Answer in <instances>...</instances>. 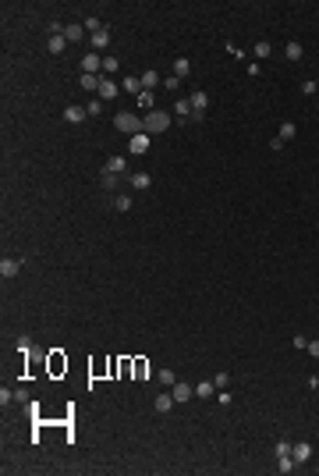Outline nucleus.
<instances>
[{"mask_svg": "<svg viewBox=\"0 0 319 476\" xmlns=\"http://www.w3.org/2000/svg\"><path fill=\"white\" fill-rule=\"evenodd\" d=\"M316 86H319V82H316Z\"/></svg>", "mask_w": 319, "mask_h": 476, "instance_id": "obj_40", "label": "nucleus"}, {"mask_svg": "<svg viewBox=\"0 0 319 476\" xmlns=\"http://www.w3.org/2000/svg\"><path fill=\"white\" fill-rule=\"evenodd\" d=\"M280 455H291V444H288V441H276V458H280Z\"/></svg>", "mask_w": 319, "mask_h": 476, "instance_id": "obj_37", "label": "nucleus"}, {"mask_svg": "<svg viewBox=\"0 0 319 476\" xmlns=\"http://www.w3.org/2000/svg\"><path fill=\"white\" fill-rule=\"evenodd\" d=\"M142 128H146L149 135L167 132V128H170V114H167V110H149V114L142 117Z\"/></svg>", "mask_w": 319, "mask_h": 476, "instance_id": "obj_1", "label": "nucleus"}, {"mask_svg": "<svg viewBox=\"0 0 319 476\" xmlns=\"http://www.w3.org/2000/svg\"><path fill=\"white\" fill-rule=\"evenodd\" d=\"M121 86H124V93H132V96H138V93H142V78H138V75H128V78H124V82H121Z\"/></svg>", "mask_w": 319, "mask_h": 476, "instance_id": "obj_18", "label": "nucleus"}, {"mask_svg": "<svg viewBox=\"0 0 319 476\" xmlns=\"http://www.w3.org/2000/svg\"><path fill=\"white\" fill-rule=\"evenodd\" d=\"M174 75H178V78H188V75H192V61H188V57H178V61H174Z\"/></svg>", "mask_w": 319, "mask_h": 476, "instance_id": "obj_21", "label": "nucleus"}, {"mask_svg": "<svg viewBox=\"0 0 319 476\" xmlns=\"http://www.w3.org/2000/svg\"><path fill=\"white\" fill-rule=\"evenodd\" d=\"M117 93H121V89H117V82L103 75V78H100V93H96V96H100V100H114Z\"/></svg>", "mask_w": 319, "mask_h": 476, "instance_id": "obj_8", "label": "nucleus"}, {"mask_svg": "<svg viewBox=\"0 0 319 476\" xmlns=\"http://www.w3.org/2000/svg\"><path fill=\"white\" fill-rule=\"evenodd\" d=\"M100 78L103 75H82V89L86 93H100Z\"/></svg>", "mask_w": 319, "mask_h": 476, "instance_id": "obj_22", "label": "nucleus"}, {"mask_svg": "<svg viewBox=\"0 0 319 476\" xmlns=\"http://www.w3.org/2000/svg\"><path fill=\"white\" fill-rule=\"evenodd\" d=\"M18 270H22V263L18 260H0V277H4V281H11V277H18Z\"/></svg>", "mask_w": 319, "mask_h": 476, "instance_id": "obj_9", "label": "nucleus"}, {"mask_svg": "<svg viewBox=\"0 0 319 476\" xmlns=\"http://www.w3.org/2000/svg\"><path fill=\"white\" fill-rule=\"evenodd\" d=\"M64 47H68L64 32H60V36H50V39H46V50H50V54H64Z\"/></svg>", "mask_w": 319, "mask_h": 476, "instance_id": "obj_15", "label": "nucleus"}, {"mask_svg": "<svg viewBox=\"0 0 319 476\" xmlns=\"http://www.w3.org/2000/svg\"><path fill=\"white\" fill-rule=\"evenodd\" d=\"M86 110H89V117H100V114H103V100H89Z\"/></svg>", "mask_w": 319, "mask_h": 476, "instance_id": "obj_31", "label": "nucleus"}, {"mask_svg": "<svg viewBox=\"0 0 319 476\" xmlns=\"http://www.w3.org/2000/svg\"><path fill=\"white\" fill-rule=\"evenodd\" d=\"M156 377H160V384H164V387H174V384H178V377H174V370H160Z\"/></svg>", "mask_w": 319, "mask_h": 476, "instance_id": "obj_29", "label": "nucleus"}, {"mask_svg": "<svg viewBox=\"0 0 319 476\" xmlns=\"http://www.w3.org/2000/svg\"><path fill=\"white\" fill-rule=\"evenodd\" d=\"M103 171H106V174H121V178H124V174H128V160H124V156H110V160L103 164Z\"/></svg>", "mask_w": 319, "mask_h": 476, "instance_id": "obj_7", "label": "nucleus"}, {"mask_svg": "<svg viewBox=\"0 0 319 476\" xmlns=\"http://www.w3.org/2000/svg\"><path fill=\"white\" fill-rule=\"evenodd\" d=\"M82 29H86V32H92V36H96V32H103V22H100V18H96V15H89V18H86V22H82Z\"/></svg>", "mask_w": 319, "mask_h": 476, "instance_id": "obj_27", "label": "nucleus"}, {"mask_svg": "<svg viewBox=\"0 0 319 476\" xmlns=\"http://www.w3.org/2000/svg\"><path fill=\"white\" fill-rule=\"evenodd\" d=\"M188 100H192V121H202V117H206V107H210V96H206V93H192Z\"/></svg>", "mask_w": 319, "mask_h": 476, "instance_id": "obj_3", "label": "nucleus"}, {"mask_svg": "<svg viewBox=\"0 0 319 476\" xmlns=\"http://www.w3.org/2000/svg\"><path fill=\"white\" fill-rule=\"evenodd\" d=\"M305 352H308V355H316V359H319V338H316V341H308V348H305Z\"/></svg>", "mask_w": 319, "mask_h": 476, "instance_id": "obj_38", "label": "nucleus"}, {"mask_svg": "<svg viewBox=\"0 0 319 476\" xmlns=\"http://www.w3.org/2000/svg\"><path fill=\"white\" fill-rule=\"evenodd\" d=\"M100 71H103V57L89 50V54L82 57V75H100Z\"/></svg>", "mask_w": 319, "mask_h": 476, "instance_id": "obj_4", "label": "nucleus"}, {"mask_svg": "<svg viewBox=\"0 0 319 476\" xmlns=\"http://www.w3.org/2000/svg\"><path fill=\"white\" fill-rule=\"evenodd\" d=\"M117 68H121V64H117V57H110V54H106V57H103V75L110 78V75H114Z\"/></svg>", "mask_w": 319, "mask_h": 476, "instance_id": "obj_30", "label": "nucleus"}, {"mask_svg": "<svg viewBox=\"0 0 319 476\" xmlns=\"http://www.w3.org/2000/svg\"><path fill=\"white\" fill-rule=\"evenodd\" d=\"M18 352H32V338H28V334L18 338Z\"/></svg>", "mask_w": 319, "mask_h": 476, "instance_id": "obj_35", "label": "nucleus"}, {"mask_svg": "<svg viewBox=\"0 0 319 476\" xmlns=\"http://www.w3.org/2000/svg\"><path fill=\"white\" fill-rule=\"evenodd\" d=\"M276 469H280V472H294V469H298L294 455H280V462H276Z\"/></svg>", "mask_w": 319, "mask_h": 476, "instance_id": "obj_25", "label": "nucleus"}, {"mask_svg": "<svg viewBox=\"0 0 319 476\" xmlns=\"http://www.w3.org/2000/svg\"><path fill=\"white\" fill-rule=\"evenodd\" d=\"M294 135H298V128H294L291 121H284V125H280V139L288 142V139H294Z\"/></svg>", "mask_w": 319, "mask_h": 476, "instance_id": "obj_32", "label": "nucleus"}, {"mask_svg": "<svg viewBox=\"0 0 319 476\" xmlns=\"http://www.w3.org/2000/svg\"><path fill=\"white\" fill-rule=\"evenodd\" d=\"M86 117H89L86 107H68V110H64V121H68V125H78V121H86Z\"/></svg>", "mask_w": 319, "mask_h": 476, "instance_id": "obj_11", "label": "nucleus"}, {"mask_svg": "<svg viewBox=\"0 0 319 476\" xmlns=\"http://www.w3.org/2000/svg\"><path fill=\"white\" fill-rule=\"evenodd\" d=\"M273 54V47L266 43V39H259V43H256V57H270Z\"/></svg>", "mask_w": 319, "mask_h": 476, "instance_id": "obj_33", "label": "nucleus"}, {"mask_svg": "<svg viewBox=\"0 0 319 476\" xmlns=\"http://www.w3.org/2000/svg\"><path fill=\"white\" fill-rule=\"evenodd\" d=\"M213 391H216L213 380H198V384H195V394H198V398H213Z\"/></svg>", "mask_w": 319, "mask_h": 476, "instance_id": "obj_19", "label": "nucleus"}, {"mask_svg": "<svg viewBox=\"0 0 319 476\" xmlns=\"http://www.w3.org/2000/svg\"><path fill=\"white\" fill-rule=\"evenodd\" d=\"M181 86V78L178 75H170V78H164V89H178Z\"/></svg>", "mask_w": 319, "mask_h": 476, "instance_id": "obj_36", "label": "nucleus"}, {"mask_svg": "<svg viewBox=\"0 0 319 476\" xmlns=\"http://www.w3.org/2000/svg\"><path fill=\"white\" fill-rule=\"evenodd\" d=\"M213 384H216V391H227V384H230V373H216V377H213Z\"/></svg>", "mask_w": 319, "mask_h": 476, "instance_id": "obj_34", "label": "nucleus"}, {"mask_svg": "<svg viewBox=\"0 0 319 476\" xmlns=\"http://www.w3.org/2000/svg\"><path fill=\"white\" fill-rule=\"evenodd\" d=\"M284 54H288V61H302V57H305L302 43H294V39H288V47H284Z\"/></svg>", "mask_w": 319, "mask_h": 476, "instance_id": "obj_20", "label": "nucleus"}, {"mask_svg": "<svg viewBox=\"0 0 319 476\" xmlns=\"http://www.w3.org/2000/svg\"><path fill=\"white\" fill-rule=\"evenodd\" d=\"M114 210L128 213V210H132V195H114Z\"/></svg>", "mask_w": 319, "mask_h": 476, "instance_id": "obj_28", "label": "nucleus"}, {"mask_svg": "<svg viewBox=\"0 0 319 476\" xmlns=\"http://www.w3.org/2000/svg\"><path fill=\"white\" fill-rule=\"evenodd\" d=\"M294 348H308V338H305V334H294Z\"/></svg>", "mask_w": 319, "mask_h": 476, "instance_id": "obj_39", "label": "nucleus"}, {"mask_svg": "<svg viewBox=\"0 0 319 476\" xmlns=\"http://www.w3.org/2000/svg\"><path fill=\"white\" fill-rule=\"evenodd\" d=\"M170 394H174V402L181 405V402H188V398H195V387H192V384H184V380H178V384L170 387Z\"/></svg>", "mask_w": 319, "mask_h": 476, "instance_id": "obj_6", "label": "nucleus"}, {"mask_svg": "<svg viewBox=\"0 0 319 476\" xmlns=\"http://www.w3.org/2000/svg\"><path fill=\"white\" fill-rule=\"evenodd\" d=\"M114 128L121 132V135H128V139H132V135H142V132H146V128H142V121H138L135 114H117V117H114Z\"/></svg>", "mask_w": 319, "mask_h": 476, "instance_id": "obj_2", "label": "nucleus"}, {"mask_svg": "<svg viewBox=\"0 0 319 476\" xmlns=\"http://www.w3.org/2000/svg\"><path fill=\"white\" fill-rule=\"evenodd\" d=\"M128 153H135V156L149 153V132H142V135H132V139H128Z\"/></svg>", "mask_w": 319, "mask_h": 476, "instance_id": "obj_5", "label": "nucleus"}, {"mask_svg": "<svg viewBox=\"0 0 319 476\" xmlns=\"http://www.w3.org/2000/svg\"><path fill=\"white\" fill-rule=\"evenodd\" d=\"M106 47H110V32L103 29V32L92 36V54H100V50H106Z\"/></svg>", "mask_w": 319, "mask_h": 476, "instance_id": "obj_16", "label": "nucleus"}, {"mask_svg": "<svg viewBox=\"0 0 319 476\" xmlns=\"http://www.w3.org/2000/svg\"><path fill=\"white\" fill-rule=\"evenodd\" d=\"M128 181H132V188H135V192H146V188L152 185V178H149L146 171H135V174H132Z\"/></svg>", "mask_w": 319, "mask_h": 476, "instance_id": "obj_13", "label": "nucleus"}, {"mask_svg": "<svg viewBox=\"0 0 319 476\" xmlns=\"http://www.w3.org/2000/svg\"><path fill=\"white\" fill-rule=\"evenodd\" d=\"M82 36H86V29H82V25H68V29H64V39H68V43H78Z\"/></svg>", "mask_w": 319, "mask_h": 476, "instance_id": "obj_23", "label": "nucleus"}, {"mask_svg": "<svg viewBox=\"0 0 319 476\" xmlns=\"http://www.w3.org/2000/svg\"><path fill=\"white\" fill-rule=\"evenodd\" d=\"M100 185H103L106 192H114L117 185H121V174H106V171H103V178H100Z\"/></svg>", "mask_w": 319, "mask_h": 476, "instance_id": "obj_24", "label": "nucleus"}, {"mask_svg": "<svg viewBox=\"0 0 319 476\" xmlns=\"http://www.w3.org/2000/svg\"><path fill=\"white\" fill-rule=\"evenodd\" d=\"M174 114H178V121H181V117H192V100H178V103H174Z\"/></svg>", "mask_w": 319, "mask_h": 476, "instance_id": "obj_26", "label": "nucleus"}, {"mask_svg": "<svg viewBox=\"0 0 319 476\" xmlns=\"http://www.w3.org/2000/svg\"><path fill=\"white\" fill-rule=\"evenodd\" d=\"M174 405H178V402H174V394H170V391H167V394H156V402H152V409H156V412H170Z\"/></svg>", "mask_w": 319, "mask_h": 476, "instance_id": "obj_12", "label": "nucleus"}, {"mask_svg": "<svg viewBox=\"0 0 319 476\" xmlns=\"http://www.w3.org/2000/svg\"><path fill=\"white\" fill-rule=\"evenodd\" d=\"M291 455H294V462L302 465V462L312 458V444H308V441H298V444H291Z\"/></svg>", "mask_w": 319, "mask_h": 476, "instance_id": "obj_10", "label": "nucleus"}, {"mask_svg": "<svg viewBox=\"0 0 319 476\" xmlns=\"http://www.w3.org/2000/svg\"><path fill=\"white\" fill-rule=\"evenodd\" d=\"M135 100H138V107H142V110H146V114H149V110H156V96H152V93H149V89H142V93H138V96H135Z\"/></svg>", "mask_w": 319, "mask_h": 476, "instance_id": "obj_14", "label": "nucleus"}, {"mask_svg": "<svg viewBox=\"0 0 319 476\" xmlns=\"http://www.w3.org/2000/svg\"><path fill=\"white\" fill-rule=\"evenodd\" d=\"M138 78H142V89H149V93H152V89H156V86H160V75H156V71H152V68H149V71H142V75H138Z\"/></svg>", "mask_w": 319, "mask_h": 476, "instance_id": "obj_17", "label": "nucleus"}]
</instances>
